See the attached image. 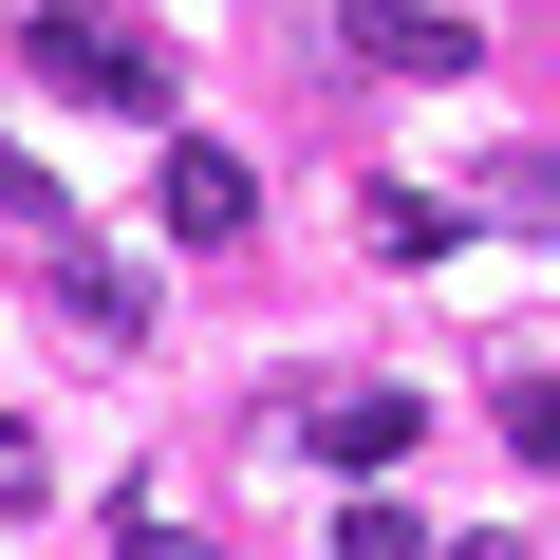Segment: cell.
Listing matches in <instances>:
<instances>
[{"instance_id": "obj_1", "label": "cell", "mask_w": 560, "mask_h": 560, "mask_svg": "<svg viewBox=\"0 0 560 560\" xmlns=\"http://www.w3.org/2000/svg\"><path fill=\"white\" fill-rule=\"evenodd\" d=\"M20 75H57L75 113H168V38L113 20V0H57V20L20 38Z\"/></svg>"}, {"instance_id": "obj_2", "label": "cell", "mask_w": 560, "mask_h": 560, "mask_svg": "<svg viewBox=\"0 0 560 560\" xmlns=\"http://www.w3.org/2000/svg\"><path fill=\"white\" fill-rule=\"evenodd\" d=\"M243 206H261V168H243V150H206V131H168L150 224H168V243H243Z\"/></svg>"}, {"instance_id": "obj_3", "label": "cell", "mask_w": 560, "mask_h": 560, "mask_svg": "<svg viewBox=\"0 0 560 560\" xmlns=\"http://www.w3.org/2000/svg\"><path fill=\"white\" fill-rule=\"evenodd\" d=\"M337 57H374V75H486V38L430 20V0H337Z\"/></svg>"}, {"instance_id": "obj_4", "label": "cell", "mask_w": 560, "mask_h": 560, "mask_svg": "<svg viewBox=\"0 0 560 560\" xmlns=\"http://www.w3.org/2000/svg\"><path fill=\"white\" fill-rule=\"evenodd\" d=\"M20 243H38V280H57V318H75V337H131V280H113V261L75 243V206H38Z\"/></svg>"}, {"instance_id": "obj_5", "label": "cell", "mask_w": 560, "mask_h": 560, "mask_svg": "<svg viewBox=\"0 0 560 560\" xmlns=\"http://www.w3.org/2000/svg\"><path fill=\"white\" fill-rule=\"evenodd\" d=\"M355 243H374V261H448V206H430V187H355Z\"/></svg>"}, {"instance_id": "obj_6", "label": "cell", "mask_w": 560, "mask_h": 560, "mask_svg": "<svg viewBox=\"0 0 560 560\" xmlns=\"http://www.w3.org/2000/svg\"><path fill=\"white\" fill-rule=\"evenodd\" d=\"M318 448H337V467H393V448H411V393H337Z\"/></svg>"}, {"instance_id": "obj_7", "label": "cell", "mask_w": 560, "mask_h": 560, "mask_svg": "<svg viewBox=\"0 0 560 560\" xmlns=\"http://www.w3.org/2000/svg\"><path fill=\"white\" fill-rule=\"evenodd\" d=\"M486 206H504V224H541V243H560V150H486Z\"/></svg>"}, {"instance_id": "obj_8", "label": "cell", "mask_w": 560, "mask_h": 560, "mask_svg": "<svg viewBox=\"0 0 560 560\" xmlns=\"http://www.w3.org/2000/svg\"><path fill=\"white\" fill-rule=\"evenodd\" d=\"M504 448H523V467H560V374H504Z\"/></svg>"}, {"instance_id": "obj_9", "label": "cell", "mask_w": 560, "mask_h": 560, "mask_svg": "<svg viewBox=\"0 0 560 560\" xmlns=\"http://www.w3.org/2000/svg\"><path fill=\"white\" fill-rule=\"evenodd\" d=\"M337 560H430V523L411 504H337Z\"/></svg>"}, {"instance_id": "obj_10", "label": "cell", "mask_w": 560, "mask_h": 560, "mask_svg": "<svg viewBox=\"0 0 560 560\" xmlns=\"http://www.w3.org/2000/svg\"><path fill=\"white\" fill-rule=\"evenodd\" d=\"M38 486H57V448H38L20 411H0V523H38Z\"/></svg>"}, {"instance_id": "obj_11", "label": "cell", "mask_w": 560, "mask_h": 560, "mask_svg": "<svg viewBox=\"0 0 560 560\" xmlns=\"http://www.w3.org/2000/svg\"><path fill=\"white\" fill-rule=\"evenodd\" d=\"M113 560H206V541L187 523H113Z\"/></svg>"}, {"instance_id": "obj_12", "label": "cell", "mask_w": 560, "mask_h": 560, "mask_svg": "<svg viewBox=\"0 0 560 560\" xmlns=\"http://www.w3.org/2000/svg\"><path fill=\"white\" fill-rule=\"evenodd\" d=\"M430 560H523V541H430Z\"/></svg>"}]
</instances>
